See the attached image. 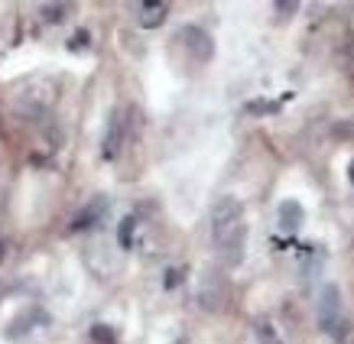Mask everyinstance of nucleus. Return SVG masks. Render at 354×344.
<instances>
[{
    "instance_id": "12",
    "label": "nucleus",
    "mask_w": 354,
    "mask_h": 344,
    "mask_svg": "<svg viewBox=\"0 0 354 344\" xmlns=\"http://www.w3.org/2000/svg\"><path fill=\"white\" fill-rule=\"evenodd\" d=\"M133 224H137V218L130 215V218H124V224H120V247H130V231H133Z\"/></svg>"
},
{
    "instance_id": "8",
    "label": "nucleus",
    "mask_w": 354,
    "mask_h": 344,
    "mask_svg": "<svg viewBox=\"0 0 354 344\" xmlns=\"http://www.w3.org/2000/svg\"><path fill=\"white\" fill-rule=\"evenodd\" d=\"M108 211V198L104 195H97V198H91V202L82 208L75 215V221H72V231H85V227H91V224H97V218Z\"/></svg>"
},
{
    "instance_id": "6",
    "label": "nucleus",
    "mask_w": 354,
    "mask_h": 344,
    "mask_svg": "<svg viewBox=\"0 0 354 344\" xmlns=\"http://www.w3.org/2000/svg\"><path fill=\"white\" fill-rule=\"evenodd\" d=\"M166 17H169V3H162V0H143V3H137V23L143 30L162 26Z\"/></svg>"
},
{
    "instance_id": "1",
    "label": "nucleus",
    "mask_w": 354,
    "mask_h": 344,
    "mask_svg": "<svg viewBox=\"0 0 354 344\" xmlns=\"http://www.w3.org/2000/svg\"><path fill=\"white\" fill-rule=\"evenodd\" d=\"M212 237H215V247L227 267H237L244 260L247 224H244V204L237 198L225 195V198L215 202V208H212Z\"/></svg>"
},
{
    "instance_id": "11",
    "label": "nucleus",
    "mask_w": 354,
    "mask_h": 344,
    "mask_svg": "<svg viewBox=\"0 0 354 344\" xmlns=\"http://www.w3.org/2000/svg\"><path fill=\"white\" fill-rule=\"evenodd\" d=\"M91 338H95L97 344H114V332L104 328V325H95V328H91Z\"/></svg>"
},
{
    "instance_id": "15",
    "label": "nucleus",
    "mask_w": 354,
    "mask_h": 344,
    "mask_svg": "<svg viewBox=\"0 0 354 344\" xmlns=\"http://www.w3.org/2000/svg\"><path fill=\"white\" fill-rule=\"evenodd\" d=\"M277 10L279 13H292V10H296V3H277Z\"/></svg>"
},
{
    "instance_id": "10",
    "label": "nucleus",
    "mask_w": 354,
    "mask_h": 344,
    "mask_svg": "<svg viewBox=\"0 0 354 344\" xmlns=\"http://www.w3.org/2000/svg\"><path fill=\"white\" fill-rule=\"evenodd\" d=\"M39 10H43V20L46 23H62L65 13H68V7H65V3H43Z\"/></svg>"
},
{
    "instance_id": "16",
    "label": "nucleus",
    "mask_w": 354,
    "mask_h": 344,
    "mask_svg": "<svg viewBox=\"0 0 354 344\" xmlns=\"http://www.w3.org/2000/svg\"><path fill=\"white\" fill-rule=\"evenodd\" d=\"M3 257H7V244L0 240V263H3Z\"/></svg>"
},
{
    "instance_id": "2",
    "label": "nucleus",
    "mask_w": 354,
    "mask_h": 344,
    "mask_svg": "<svg viewBox=\"0 0 354 344\" xmlns=\"http://www.w3.org/2000/svg\"><path fill=\"white\" fill-rule=\"evenodd\" d=\"M46 325H49V312H46V309H26V312H20L10 325H7L3 338H10V341H23L26 334H32L36 328H46Z\"/></svg>"
},
{
    "instance_id": "14",
    "label": "nucleus",
    "mask_w": 354,
    "mask_h": 344,
    "mask_svg": "<svg viewBox=\"0 0 354 344\" xmlns=\"http://www.w3.org/2000/svg\"><path fill=\"white\" fill-rule=\"evenodd\" d=\"M179 280H183V269H179V267L169 269V273H166V289H172V286H179Z\"/></svg>"
},
{
    "instance_id": "3",
    "label": "nucleus",
    "mask_w": 354,
    "mask_h": 344,
    "mask_svg": "<svg viewBox=\"0 0 354 344\" xmlns=\"http://www.w3.org/2000/svg\"><path fill=\"white\" fill-rule=\"evenodd\" d=\"M124 137H127V120H124V111H114L111 120H108V130H104L101 156H104V160H118L120 146H124Z\"/></svg>"
},
{
    "instance_id": "5",
    "label": "nucleus",
    "mask_w": 354,
    "mask_h": 344,
    "mask_svg": "<svg viewBox=\"0 0 354 344\" xmlns=\"http://www.w3.org/2000/svg\"><path fill=\"white\" fill-rule=\"evenodd\" d=\"M179 36H183L185 49L192 52V59H198V62H208V59L215 55V43H212V36H208L205 30H198V26H185Z\"/></svg>"
},
{
    "instance_id": "7",
    "label": "nucleus",
    "mask_w": 354,
    "mask_h": 344,
    "mask_svg": "<svg viewBox=\"0 0 354 344\" xmlns=\"http://www.w3.org/2000/svg\"><path fill=\"white\" fill-rule=\"evenodd\" d=\"M306 221V211H302V204L296 198H286V202H279V227L286 231V234H296Z\"/></svg>"
},
{
    "instance_id": "9",
    "label": "nucleus",
    "mask_w": 354,
    "mask_h": 344,
    "mask_svg": "<svg viewBox=\"0 0 354 344\" xmlns=\"http://www.w3.org/2000/svg\"><path fill=\"white\" fill-rule=\"evenodd\" d=\"M244 111L254 114V117H267V114H277L279 111V101H263V97H257V101H247Z\"/></svg>"
},
{
    "instance_id": "13",
    "label": "nucleus",
    "mask_w": 354,
    "mask_h": 344,
    "mask_svg": "<svg viewBox=\"0 0 354 344\" xmlns=\"http://www.w3.org/2000/svg\"><path fill=\"white\" fill-rule=\"evenodd\" d=\"M257 334H260V341H267V344H279V341H277V334H273V328H270L267 322H260V325H257Z\"/></svg>"
},
{
    "instance_id": "4",
    "label": "nucleus",
    "mask_w": 354,
    "mask_h": 344,
    "mask_svg": "<svg viewBox=\"0 0 354 344\" xmlns=\"http://www.w3.org/2000/svg\"><path fill=\"white\" fill-rule=\"evenodd\" d=\"M338 305H342L338 286H325V289H322V299H319V325H322V332L332 334L335 325L342 322V315H338Z\"/></svg>"
},
{
    "instance_id": "17",
    "label": "nucleus",
    "mask_w": 354,
    "mask_h": 344,
    "mask_svg": "<svg viewBox=\"0 0 354 344\" xmlns=\"http://www.w3.org/2000/svg\"><path fill=\"white\" fill-rule=\"evenodd\" d=\"M351 182H354V162H351Z\"/></svg>"
}]
</instances>
